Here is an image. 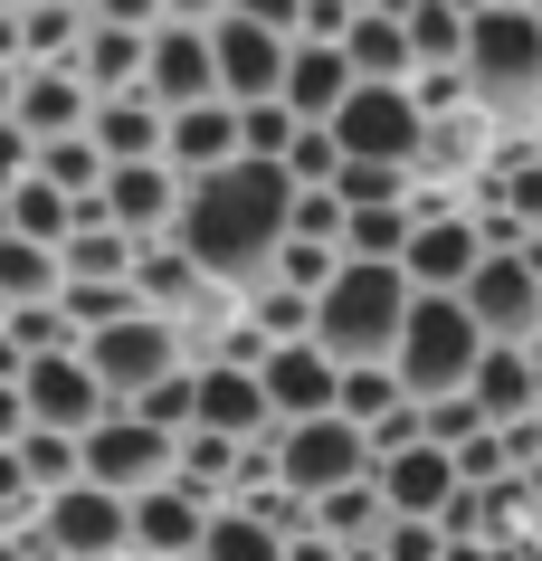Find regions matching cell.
I'll return each mask as SVG.
<instances>
[{"label":"cell","mask_w":542,"mask_h":561,"mask_svg":"<svg viewBox=\"0 0 542 561\" xmlns=\"http://www.w3.org/2000/svg\"><path fill=\"white\" fill-rule=\"evenodd\" d=\"M286 209H296V181L276 172V162H229V172L181 181L172 248L200 266L210 286L247 296V286H267L276 248H286Z\"/></svg>","instance_id":"obj_1"},{"label":"cell","mask_w":542,"mask_h":561,"mask_svg":"<svg viewBox=\"0 0 542 561\" xmlns=\"http://www.w3.org/2000/svg\"><path fill=\"white\" fill-rule=\"evenodd\" d=\"M457 77H466V105L495 134H533V115H542V20L533 10H476Z\"/></svg>","instance_id":"obj_2"},{"label":"cell","mask_w":542,"mask_h":561,"mask_svg":"<svg viewBox=\"0 0 542 561\" xmlns=\"http://www.w3.org/2000/svg\"><path fill=\"white\" fill-rule=\"evenodd\" d=\"M400 324H410V276L400 266H333V286L314 296V343H324L343 371L353 362H391L400 353Z\"/></svg>","instance_id":"obj_3"},{"label":"cell","mask_w":542,"mask_h":561,"mask_svg":"<svg viewBox=\"0 0 542 561\" xmlns=\"http://www.w3.org/2000/svg\"><path fill=\"white\" fill-rule=\"evenodd\" d=\"M476 362H485V333H476V314L457 296H410V324H400V353H391V371H400V390L410 400H457V390L476 381Z\"/></svg>","instance_id":"obj_4"},{"label":"cell","mask_w":542,"mask_h":561,"mask_svg":"<svg viewBox=\"0 0 542 561\" xmlns=\"http://www.w3.org/2000/svg\"><path fill=\"white\" fill-rule=\"evenodd\" d=\"M77 362L95 371V390H105V410H134L152 381H172V371H191V353H181V333L162 324V314H124V324L87 333L77 343Z\"/></svg>","instance_id":"obj_5"},{"label":"cell","mask_w":542,"mask_h":561,"mask_svg":"<svg viewBox=\"0 0 542 561\" xmlns=\"http://www.w3.org/2000/svg\"><path fill=\"white\" fill-rule=\"evenodd\" d=\"M333 152L343 162H371V172H410L419 162V134H428V115H419V95L410 87H353L343 105H333Z\"/></svg>","instance_id":"obj_6"},{"label":"cell","mask_w":542,"mask_h":561,"mask_svg":"<svg viewBox=\"0 0 542 561\" xmlns=\"http://www.w3.org/2000/svg\"><path fill=\"white\" fill-rule=\"evenodd\" d=\"M20 542H30V561H124L134 552V514L105 485H67V495L38 504V524Z\"/></svg>","instance_id":"obj_7"},{"label":"cell","mask_w":542,"mask_h":561,"mask_svg":"<svg viewBox=\"0 0 542 561\" xmlns=\"http://www.w3.org/2000/svg\"><path fill=\"white\" fill-rule=\"evenodd\" d=\"M267 457H276V485H286V495H304V504H324V495H343V485H361V476H371V438H361V428H343V419L276 428Z\"/></svg>","instance_id":"obj_8"},{"label":"cell","mask_w":542,"mask_h":561,"mask_svg":"<svg viewBox=\"0 0 542 561\" xmlns=\"http://www.w3.org/2000/svg\"><path fill=\"white\" fill-rule=\"evenodd\" d=\"M172 447L181 438H162V428H143V419L134 410H105L87 428V438H77V467H87V485H105V495H152V485H162V476H172Z\"/></svg>","instance_id":"obj_9"},{"label":"cell","mask_w":542,"mask_h":561,"mask_svg":"<svg viewBox=\"0 0 542 561\" xmlns=\"http://www.w3.org/2000/svg\"><path fill=\"white\" fill-rule=\"evenodd\" d=\"M95 219L115 238H134V248H162L172 219H181V172L172 162H115L105 191H95Z\"/></svg>","instance_id":"obj_10"},{"label":"cell","mask_w":542,"mask_h":561,"mask_svg":"<svg viewBox=\"0 0 542 561\" xmlns=\"http://www.w3.org/2000/svg\"><path fill=\"white\" fill-rule=\"evenodd\" d=\"M286 48L296 38L257 30V20H210V67H219V105H276V87H286Z\"/></svg>","instance_id":"obj_11"},{"label":"cell","mask_w":542,"mask_h":561,"mask_svg":"<svg viewBox=\"0 0 542 561\" xmlns=\"http://www.w3.org/2000/svg\"><path fill=\"white\" fill-rule=\"evenodd\" d=\"M466 314H476V333L485 343H514V353H523V343H542V276L523 257H485L476 276H466Z\"/></svg>","instance_id":"obj_12"},{"label":"cell","mask_w":542,"mask_h":561,"mask_svg":"<svg viewBox=\"0 0 542 561\" xmlns=\"http://www.w3.org/2000/svg\"><path fill=\"white\" fill-rule=\"evenodd\" d=\"M485 266V238L466 209H438V219H410V248H400V276L410 296H466V276Z\"/></svg>","instance_id":"obj_13"},{"label":"cell","mask_w":542,"mask_h":561,"mask_svg":"<svg viewBox=\"0 0 542 561\" xmlns=\"http://www.w3.org/2000/svg\"><path fill=\"white\" fill-rule=\"evenodd\" d=\"M191 428L239 438V447H267V438H276V419H267V390H257V371H239V362H191Z\"/></svg>","instance_id":"obj_14"},{"label":"cell","mask_w":542,"mask_h":561,"mask_svg":"<svg viewBox=\"0 0 542 561\" xmlns=\"http://www.w3.org/2000/svg\"><path fill=\"white\" fill-rule=\"evenodd\" d=\"M257 390H267V419L276 428H304V419H333V390H343V362L324 343H276L257 362Z\"/></svg>","instance_id":"obj_15"},{"label":"cell","mask_w":542,"mask_h":561,"mask_svg":"<svg viewBox=\"0 0 542 561\" xmlns=\"http://www.w3.org/2000/svg\"><path fill=\"white\" fill-rule=\"evenodd\" d=\"M124 514H134V561H200V542H210V514H219V504H210V495H191L181 476H162V485H152V495H134Z\"/></svg>","instance_id":"obj_16"},{"label":"cell","mask_w":542,"mask_h":561,"mask_svg":"<svg viewBox=\"0 0 542 561\" xmlns=\"http://www.w3.org/2000/svg\"><path fill=\"white\" fill-rule=\"evenodd\" d=\"M20 410H30V428L87 438L95 419H105V390H95V371H87L77 353H38L30 371H20Z\"/></svg>","instance_id":"obj_17"},{"label":"cell","mask_w":542,"mask_h":561,"mask_svg":"<svg viewBox=\"0 0 542 561\" xmlns=\"http://www.w3.org/2000/svg\"><path fill=\"white\" fill-rule=\"evenodd\" d=\"M143 95L162 105V115H181V105H210V95H219L210 30H181V20H162V30L143 38Z\"/></svg>","instance_id":"obj_18"},{"label":"cell","mask_w":542,"mask_h":561,"mask_svg":"<svg viewBox=\"0 0 542 561\" xmlns=\"http://www.w3.org/2000/svg\"><path fill=\"white\" fill-rule=\"evenodd\" d=\"M371 485H381V504H391L400 524H438V514L457 504V457L419 438V447H400V457H381Z\"/></svg>","instance_id":"obj_19"},{"label":"cell","mask_w":542,"mask_h":561,"mask_svg":"<svg viewBox=\"0 0 542 561\" xmlns=\"http://www.w3.org/2000/svg\"><path fill=\"white\" fill-rule=\"evenodd\" d=\"M87 115H95V95L77 87V67H20L10 124L30 134V152H38V144H58V134H87Z\"/></svg>","instance_id":"obj_20"},{"label":"cell","mask_w":542,"mask_h":561,"mask_svg":"<svg viewBox=\"0 0 542 561\" xmlns=\"http://www.w3.org/2000/svg\"><path fill=\"white\" fill-rule=\"evenodd\" d=\"M162 162H172L181 181H200V172H229L239 162V105H181V115H162Z\"/></svg>","instance_id":"obj_21"},{"label":"cell","mask_w":542,"mask_h":561,"mask_svg":"<svg viewBox=\"0 0 542 561\" xmlns=\"http://www.w3.org/2000/svg\"><path fill=\"white\" fill-rule=\"evenodd\" d=\"M466 400L485 410V428H523V419H542V390H533V343L514 353V343H485L476 381H466Z\"/></svg>","instance_id":"obj_22"},{"label":"cell","mask_w":542,"mask_h":561,"mask_svg":"<svg viewBox=\"0 0 542 561\" xmlns=\"http://www.w3.org/2000/svg\"><path fill=\"white\" fill-rule=\"evenodd\" d=\"M87 144L105 152V172H115V162H162V105H152L143 87L134 95H95Z\"/></svg>","instance_id":"obj_23"},{"label":"cell","mask_w":542,"mask_h":561,"mask_svg":"<svg viewBox=\"0 0 542 561\" xmlns=\"http://www.w3.org/2000/svg\"><path fill=\"white\" fill-rule=\"evenodd\" d=\"M353 95V67H343V48H314V38H296L286 48V87H276V105L296 124H333V105Z\"/></svg>","instance_id":"obj_24"},{"label":"cell","mask_w":542,"mask_h":561,"mask_svg":"<svg viewBox=\"0 0 542 561\" xmlns=\"http://www.w3.org/2000/svg\"><path fill=\"white\" fill-rule=\"evenodd\" d=\"M333 48H343V67H353V87H410V77H419L410 30H400V20H381V10H353V30L333 38Z\"/></svg>","instance_id":"obj_25"},{"label":"cell","mask_w":542,"mask_h":561,"mask_svg":"<svg viewBox=\"0 0 542 561\" xmlns=\"http://www.w3.org/2000/svg\"><path fill=\"white\" fill-rule=\"evenodd\" d=\"M124 286H134V305H143V314H162V324H181L191 305L210 296V276L181 257L172 238H162V248H134V276H124Z\"/></svg>","instance_id":"obj_26"},{"label":"cell","mask_w":542,"mask_h":561,"mask_svg":"<svg viewBox=\"0 0 542 561\" xmlns=\"http://www.w3.org/2000/svg\"><path fill=\"white\" fill-rule=\"evenodd\" d=\"M134 276V238H115L95 219V201L77 209V229L58 238V286H124Z\"/></svg>","instance_id":"obj_27"},{"label":"cell","mask_w":542,"mask_h":561,"mask_svg":"<svg viewBox=\"0 0 542 561\" xmlns=\"http://www.w3.org/2000/svg\"><path fill=\"white\" fill-rule=\"evenodd\" d=\"M67 67H77V87H87V95H134V87H143V38H134V30H105V20H87Z\"/></svg>","instance_id":"obj_28"},{"label":"cell","mask_w":542,"mask_h":561,"mask_svg":"<svg viewBox=\"0 0 542 561\" xmlns=\"http://www.w3.org/2000/svg\"><path fill=\"white\" fill-rule=\"evenodd\" d=\"M77 10L67 0H30V10H10V67H67L77 58Z\"/></svg>","instance_id":"obj_29"},{"label":"cell","mask_w":542,"mask_h":561,"mask_svg":"<svg viewBox=\"0 0 542 561\" xmlns=\"http://www.w3.org/2000/svg\"><path fill=\"white\" fill-rule=\"evenodd\" d=\"M381 524H391V504H381V485H371V476H361V485H343V495H324L314 504V533H324L333 552H371V542H381Z\"/></svg>","instance_id":"obj_30"},{"label":"cell","mask_w":542,"mask_h":561,"mask_svg":"<svg viewBox=\"0 0 542 561\" xmlns=\"http://www.w3.org/2000/svg\"><path fill=\"white\" fill-rule=\"evenodd\" d=\"M30 172L48 181L67 209H87L95 191H105V152H95L87 134H58V144H38V152H30Z\"/></svg>","instance_id":"obj_31"},{"label":"cell","mask_w":542,"mask_h":561,"mask_svg":"<svg viewBox=\"0 0 542 561\" xmlns=\"http://www.w3.org/2000/svg\"><path fill=\"white\" fill-rule=\"evenodd\" d=\"M391 410H410V390H400V371H391V362H353V371H343V390H333V419L371 438V428H381Z\"/></svg>","instance_id":"obj_32"},{"label":"cell","mask_w":542,"mask_h":561,"mask_svg":"<svg viewBox=\"0 0 542 561\" xmlns=\"http://www.w3.org/2000/svg\"><path fill=\"white\" fill-rule=\"evenodd\" d=\"M48 296H58V248H38V238H10V229H0V314L48 305Z\"/></svg>","instance_id":"obj_33"},{"label":"cell","mask_w":542,"mask_h":561,"mask_svg":"<svg viewBox=\"0 0 542 561\" xmlns=\"http://www.w3.org/2000/svg\"><path fill=\"white\" fill-rule=\"evenodd\" d=\"M239 314L257 324V343H267V353H276V343H314V296L276 286V276H267V286H247V296H239Z\"/></svg>","instance_id":"obj_34"},{"label":"cell","mask_w":542,"mask_h":561,"mask_svg":"<svg viewBox=\"0 0 542 561\" xmlns=\"http://www.w3.org/2000/svg\"><path fill=\"white\" fill-rule=\"evenodd\" d=\"M466 20H476L466 0H419V10L400 20V30H410V58L419 67H457L466 58Z\"/></svg>","instance_id":"obj_35"},{"label":"cell","mask_w":542,"mask_h":561,"mask_svg":"<svg viewBox=\"0 0 542 561\" xmlns=\"http://www.w3.org/2000/svg\"><path fill=\"white\" fill-rule=\"evenodd\" d=\"M0 229H10V238H38V248H58V238L77 229V209H67L58 191H48V181L30 172L20 191H10V201H0Z\"/></svg>","instance_id":"obj_36"},{"label":"cell","mask_w":542,"mask_h":561,"mask_svg":"<svg viewBox=\"0 0 542 561\" xmlns=\"http://www.w3.org/2000/svg\"><path fill=\"white\" fill-rule=\"evenodd\" d=\"M410 248V209H343V257L353 266H400Z\"/></svg>","instance_id":"obj_37"},{"label":"cell","mask_w":542,"mask_h":561,"mask_svg":"<svg viewBox=\"0 0 542 561\" xmlns=\"http://www.w3.org/2000/svg\"><path fill=\"white\" fill-rule=\"evenodd\" d=\"M20 476H30V495H67V485H87V467H77V438H58V428H30L20 438Z\"/></svg>","instance_id":"obj_38"},{"label":"cell","mask_w":542,"mask_h":561,"mask_svg":"<svg viewBox=\"0 0 542 561\" xmlns=\"http://www.w3.org/2000/svg\"><path fill=\"white\" fill-rule=\"evenodd\" d=\"M200 561H286V542H276L257 514L219 504V514H210V542H200Z\"/></svg>","instance_id":"obj_39"},{"label":"cell","mask_w":542,"mask_h":561,"mask_svg":"<svg viewBox=\"0 0 542 561\" xmlns=\"http://www.w3.org/2000/svg\"><path fill=\"white\" fill-rule=\"evenodd\" d=\"M0 343H10L20 362H38V353H77V333H67L58 296H48V305H20V314H0Z\"/></svg>","instance_id":"obj_40"},{"label":"cell","mask_w":542,"mask_h":561,"mask_svg":"<svg viewBox=\"0 0 542 561\" xmlns=\"http://www.w3.org/2000/svg\"><path fill=\"white\" fill-rule=\"evenodd\" d=\"M276 172L296 181V191H333V181H343V152H333L324 124H296V144H286V162H276Z\"/></svg>","instance_id":"obj_41"},{"label":"cell","mask_w":542,"mask_h":561,"mask_svg":"<svg viewBox=\"0 0 542 561\" xmlns=\"http://www.w3.org/2000/svg\"><path fill=\"white\" fill-rule=\"evenodd\" d=\"M286 144H296L286 105H239V162H286Z\"/></svg>","instance_id":"obj_42"},{"label":"cell","mask_w":542,"mask_h":561,"mask_svg":"<svg viewBox=\"0 0 542 561\" xmlns=\"http://www.w3.org/2000/svg\"><path fill=\"white\" fill-rule=\"evenodd\" d=\"M333 201H343V209H410V172H371V162H343Z\"/></svg>","instance_id":"obj_43"},{"label":"cell","mask_w":542,"mask_h":561,"mask_svg":"<svg viewBox=\"0 0 542 561\" xmlns=\"http://www.w3.org/2000/svg\"><path fill=\"white\" fill-rule=\"evenodd\" d=\"M333 266H343V248H304V238H286V248H276V286H296V296H324L333 286Z\"/></svg>","instance_id":"obj_44"},{"label":"cell","mask_w":542,"mask_h":561,"mask_svg":"<svg viewBox=\"0 0 542 561\" xmlns=\"http://www.w3.org/2000/svg\"><path fill=\"white\" fill-rule=\"evenodd\" d=\"M286 238H304V248H343V201H333V191H296Z\"/></svg>","instance_id":"obj_45"},{"label":"cell","mask_w":542,"mask_h":561,"mask_svg":"<svg viewBox=\"0 0 542 561\" xmlns=\"http://www.w3.org/2000/svg\"><path fill=\"white\" fill-rule=\"evenodd\" d=\"M419 428H428V447H448V457H457L466 438H485V410L466 400V390H457V400H428V410H419Z\"/></svg>","instance_id":"obj_46"},{"label":"cell","mask_w":542,"mask_h":561,"mask_svg":"<svg viewBox=\"0 0 542 561\" xmlns=\"http://www.w3.org/2000/svg\"><path fill=\"white\" fill-rule=\"evenodd\" d=\"M134 419H143V428H162V438H181V428H191V371L152 381L143 400H134Z\"/></svg>","instance_id":"obj_47"},{"label":"cell","mask_w":542,"mask_h":561,"mask_svg":"<svg viewBox=\"0 0 542 561\" xmlns=\"http://www.w3.org/2000/svg\"><path fill=\"white\" fill-rule=\"evenodd\" d=\"M30 524H38V495H30V476H20V447H0V542H20Z\"/></svg>","instance_id":"obj_48"},{"label":"cell","mask_w":542,"mask_h":561,"mask_svg":"<svg viewBox=\"0 0 542 561\" xmlns=\"http://www.w3.org/2000/svg\"><path fill=\"white\" fill-rule=\"evenodd\" d=\"M438 552H448V533H438V524H400V514H391L381 542H371L361 561H438Z\"/></svg>","instance_id":"obj_49"},{"label":"cell","mask_w":542,"mask_h":561,"mask_svg":"<svg viewBox=\"0 0 542 561\" xmlns=\"http://www.w3.org/2000/svg\"><path fill=\"white\" fill-rule=\"evenodd\" d=\"M87 20H105V30H134V38H152V30H162V0H95Z\"/></svg>","instance_id":"obj_50"},{"label":"cell","mask_w":542,"mask_h":561,"mask_svg":"<svg viewBox=\"0 0 542 561\" xmlns=\"http://www.w3.org/2000/svg\"><path fill=\"white\" fill-rule=\"evenodd\" d=\"M20 181H30V134H20V124L0 115V201H10Z\"/></svg>","instance_id":"obj_51"},{"label":"cell","mask_w":542,"mask_h":561,"mask_svg":"<svg viewBox=\"0 0 542 561\" xmlns=\"http://www.w3.org/2000/svg\"><path fill=\"white\" fill-rule=\"evenodd\" d=\"M239 20H257V30H276V38H296V20H304V0H229Z\"/></svg>","instance_id":"obj_52"},{"label":"cell","mask_w":542,"mask_h":561,"mask_svg":"<svg viewBox=\"0 0 542 561\" xmlns=\"http://www.w3.org/2000/svg\"><path fill=\"white\" fill-rule=\"evenodd\" d=\"M162 20H181V30H210V20H229V0H162Z\"/></svg>","instance_id":"obj_53"},{"label":"cell","mask_w":542,"mask_h":561,"mask_svg":"<svg viewBox=\"0 0 542 561\" xmlns=\"http://www.w3.org/2000/svg\"><path fill=\"white\" fill-rule=\"evenodd\" d=\"M30 438V410H20V381H0V447Z\"/></svg>","instance_id":"obj_54"},{"label":"cell","mask_w":542,"mask_h":561,"mask_svg":"<svg viewBox=\"0 0 542 561\" xmlns=\"http://www.w3.org/2000/svg\"><path fill=\"white\" fill-rule=\"evenodd\" d=\"M286 561H353V552H333L324 533H296V542H286Z\"/></svg>","instance_id":"obj_55"},{"label":"cell","mask_w":542,"mask_h":561,"mask_svg":"<svg viewBox=\"0 0 542 561\" xmlns=\"http://www.w3.org/2000/svg\"><path fill=\"white\" fill-rule=\"evenodd\" d=\"M438 561H505V552H495V542H448Z\"/></svg>","instance_id":"obj_56"},{"label":"cell","mask_w":542,"mask_h":561,"mask_svg":"<svg viewBox=\"0 0 542 561\" xmlns=\"http://www.w3.org/2000/svg\"><path fill=\"white\" fill-rule=\"evenodd\" d=\"M523 152H533V162H542V115H533V134H523Z\"/></svg>","instance_id":"obj_57"},{"label":"cell","mask_w":542,"mask_h":561,"mask_svg":"<svg viewBox=\"0 0 542 561\" xmlns=\"http://www.w3.org/2000/svg\"><path fill=\"white\" fill-rule=\"evenodd\" d=\"M466 10H523V0H466Z\"/></svg>","instance_id":"obj_58"},{"label":"cell","mask_w":542,"mask_h":561,"mask_svg":"<svg viewBox=\"0 0 542 561\" xmlns=\"http://www.w3.org/2000/svg\"><path fill=\"white\" fill-rule=\"evenodd\" d=\"M0 561H30V542H0Z\"/></svg>","instance_id":"obj_59"},{"label":"cell","mask_w":542,"mask_h":561,"mask_svg":"<svg viewBox=\"0 0 542 561\" xmlns=\"http://www.w3.org/2000/svg\"><path fill=\"white\" fill-rule=\"evenodd\" d=\"M0 10H30V0H0Z\"/></svg>","instance_id":"obj_60"},{"label":"cell","mask_w":542,"mask_h":561,"mask_svg":"<svg viewBox=\"0 0 542 561\" xmlns=\"http://www.w3.org/2000/svg\"><path fill=\"white\" fill-rule=\"evenodd\" d=\"M523 10H533V20H542V0H523Z\"/></svg>","instance_id":"obj_61"}]
</instances>
